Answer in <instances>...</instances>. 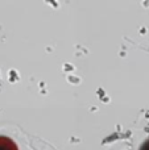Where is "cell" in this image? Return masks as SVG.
Segmentation results:
<instances>
[{
  "instance_id": "cell-1",
  "label": "cell",
  "mask_w": 149,
  "mask_h": 150,
  "mask_svg": "<svg viewBox=\"0 0 149 150\" xmlns=\"http://www.w3.org/2000/svg\"><path fill=\"white\" fill-rule=\"evenodd\" d=\"M0 150H18V149L11 138L0 136Z\"/></svg>"
},
{
  "instance_id": "cell-2",
  "label": "cell",
  "mask_w": 149,
  "mask_h": 150,
  "mask_svg": "<svg viewBox=\"0 0 149 150\" xmlns=\"http://www.w3.org/2000/svg\"><path fill=\"white\" fill-rule=\"evenodd\" d=\"M140 150H149V138H148V140L145 141V142L141 145V148H140Z\"/></svg>"
}]
</instances>
